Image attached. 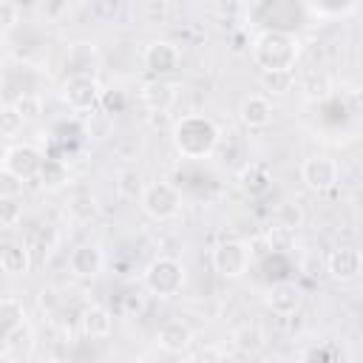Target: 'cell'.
I'll return each mask as SVG.
<instances>
[{
    "label": "cell",
    "mask_w": 363,
    "mask_h": 363,
    "mask_svg": "<svg viewBox=\"0 0 363 363\" xmlns=\"http://www.w3.org/2000/svg\"><path fill=\"white\" fill-rule=\"evenodd\" d=\"M71 213H77L82 221H88V218L96 213V201H94V196H91V193L77 196V199L71 201Z\"/></svg>",
    "instance_id": "obj_32"
},
{
    "label": "cell",
    "mask_w": 363,
    "mask_h": 363,
    "mask_svg": "<svg viewBox=\"0 0 363 363\" xmlns=\"http://www.w3.org/2000/svg\"><path fill=\"white\" fill-rule=\"evenodd\" d=\"M0 340H3L6 352L20 354V357H28V354H31V349H34V329L23 320V323H17L11 332H6Z\"/></svg>",
    "instance_id": "obj_20"
},
{
    "label": "cell",
    "mask_w": 363,
    "mask_h": 363,
    "mask_svg": "<svg viewBox=\"0 0 363 363\" xmlns=\"http://www.w3.org/2000/svg\"><path fill=\"white\" fill-rule=\"evenodd\" d=\"M26 320V309L17 298H0V337Z\"/></svg>",
    "instance_id": "obj_24"
},
{
    "label": "cell",
    "mask_w": 363,
    "mask_h": 363,
    "mask_svg": "<svg viewBox=\"0 0 363 363\" xmlns=\"http://www.w3.org/2000/svg\"><path fill=\"white\" fill-rule=\"evenodd\" d=\"M264 85L272 91H289L292 71H264Z\"/></svg>",
    "instance_id": "obj_31"
},
{
    "label": "cell",
    "mask_w": 363,
    "mask_h": 363,
    "mask_svg": "<svg viewBox=\"0 0 363 363\" xmlns=\"http://www.w3.org/2000/svg\"><path fill=\"white\" fill-rule=\"evenodd\" d=\"M40 164H43V153H40L34 145H28V142L9 147V150H6V156H3V167H6L9 173L20 176L23 182L37 179Z\"/></svg>",
    "instance_id": "obj_10"
},
{
    "label": "cell",
    "mask_w": 363,
    "mask_h": 363,
    "mask_svg": "<svg viewBox=\"0 0 363 363\" xmlns=\"http://www.w3.org/2000/svg\"><path fill=\"white\" fill-rule=\"evenodd\" d=\"M179 96V88L173 82H164V79H153L142 88V102L153 111V113H164Z\"/></svg>",
    "instance_id": "obj_16"
},
{
    "label": "cell",
    "mask_w": 363,
    "mask_h": 363,
    "mask_svg": "<svg viewBox=\"0 0 363 363\" xmlns=\"http://www.w3.org/2000/svg\"><path fill=\"white\" fill-rule=\"evenodd\" d=\"M20 23V9L11 0H0V28H14Z\"/></svg>",
    "instance_id": "obj_33"
},
{
    "label": "cell",
    "mask_w": 363,
    "mask_h": 363,
    "mask_svg": "<svg viewBox=\"0 0 363 363\" xmlns=\"http://www.w3.org/2000/svg\"><path fill=\"white\" fill-rule=\"evenodd\" d=\"M23 179L20 176H14V173H9L6 167L0 170V199H20L23 196Z\"/></svg>",
    "instance_id": "obj_27"
},
{
    "label": "cell",
    "mask_w": 363,
    "mask_h": 363,
    "mask_svg": "<svg viewBox=\"0 0 363 363\" xmlns=\"http://www.w3.org/2000/svg\"><path fill=\"white\" fill-rule=\"evenodd\" d=\"M326 269H329V275H332L335 281H340V284L357 281L360 272H363V255H360L357 247H352V244H340V247H335V250L329 252V258H326Z\"/></svg>",
    "instance_id": "obj_9"
},
{
    "label": "cell",
    "mask_w": 363,
    "mask_h": 363,
    "mask_svg": "<svg viewBox=\"0 0 363 363\" xmlns=\"http://www.w3.org/2000/svg\"><path fill=\"white\" fill-rule=\"evenodd\" d=\"M79 332H82L85 337H91V340H105V337H111V332H113V315H111L105 306L91 303V306H85L82 315H79Z\"/></svg>",
    "instance_id": "obj_13"
},
{
    "label": "cell",
    "mask_w": 363,
    "mask_h": 363,
    "mask_svg": "<svg viewBox=\"0 0 363 363\" xmlns=\"http://www.w3.org/2000/svg\"><path fill=\"white\" fill-rule=\"evenodd\" d=\"M139 204L145 216H150L153 221H170L182 210V193L170 182H153V184H145Z\"/></svg>",
    "instance_id": "obj_4"
},
{
    "label": "cell",
    "mask_w": 363,
    "mask_h": 363,
    "mask_svg": "<svg viewBox=\"0 0 363 363\" xmlns=\"http://www.w3.org/2000/svg\"><path fill=\"white\" fill-rule=\"evenodd\" d=\"M156 343H159V349L167 352V354H184V352L193 346V329H190L184 320H179V318H170V320H164V323L159 326Z\"/></svg>",
    "instance_id": "obj_11"
},
{
    "label": "cell",
    "mask_w": 363,
    "mask_h": 363,
    "mask_svg": "<svg viewBox=\"0 0 363 363\" xmlns=\"http://www.w3.org/2000/svg\"><path fill=\"white\" fill-rule=\"evenodd\" d=\"M23 125H26V119L14 105H3L0 108V136L11 139V136H17L23 130Z\"/></svg>",
    "instance_id": "obj_25"
},
{
    "label": "cell",
    "mask_w": 363,
    "mask_h": 363,
    "mask_svg": "<svg viewBox=\"0 0 363 363\" xmlns=\"http://www.w3.org/2000/svg\"><path fill=\"white\" fill-rule=\"evenodd\" d=\"M335 357H337V352L326 349V346H312V349L301 352V360H335Z\"/></svg>",
    "instance_id": "obj_34"
},
{
    "label": "cell",
    "mask_w": 363,
    "mask_h": 363,
    "mask_svg": "<svg viewBox=\"0 0 363 363\" xmlns=\"http://www.w3.org/2000/svg\"><path fill=\"white\" fill-rule=\"evenodd\" d=\"M301 179H303V184H306L312 193H326V190H332V187L337 184L340 167H337V162H335L332 156L318 153V156L303 159V164H301Z\"/></svg>",
    "instance_id": "obj_7"
},
{
    "label": "cell",
    "mask_w": 363,
    "mask_h": 363,
    "mask_svg": "<svg viewBox=\"0 0 363 363\" xmlns=\"http://www.w3.org/2000/svg\"><path fill=\"white\" fill-rule=\"evenodd\" d=\"M303 91H306V96L309 99H323V96H329V91H332V82L320 74V77H309L306 82H303Z\"/></svg>",
    "instance_id": "obj_30"
},
{
    "label": "cell",
    "mask_w": 363,
    "mask_h": 363,
    "mask_svg": "<svg viewBox=\"0 0 363 363\" xmlns=\"http://www.w3.org/2000/svg\"><path fill=\"white\" fill-rule=\"evenodd\" d=\"M102 261L105 258H102V250L96 244H79L68 255V269L77 278H94V275H99Z\"/></svg>",
    "instance_id": "obj_14"
},
{
    "label": "cell",
    "mask_w": 363,
    "mask_h": 363,
    "mask_svg": "<svg viewBox=\"0 0 363 363\" xmlns=\"http://www.w3.org/2000/svg\"><path fill=\"white\" fill-rule=\"evenodd\" d=\"M142 62L150 74L156 77H164V74H173L179 65H182V48L170 40H153L145 45L142 51Z\"/></svg>",
    "instance_id": "obj_8"
},
{
    "label": "cell",
    "mask_w": 363,
    "mask_h": 363,
    "mask_svg": "<svg viewBox=\"0 0 363 363\" xmlns=\"http://www.w3.org/2000/svg\"><path fill=\"white\" fill-rule=\"evenodd\" d=\"M303 218H306V213H303V207L298 201H281L275 207V227L278 230L292 233V230H298L303 224Z\"/></svg>",
    "instance_id": "obj_23"
},
{
    "label": "cell",
    "mask_w": 363,
    "mask_h": 363,
    "mask_svg": "<svg viewBox=\"0 0 363 363\" xmlns=\"http://www.w3.org/2000/svg\"><path fill=\"white\" fill-rule=\"evenodd\" d=\"M210 261H213V269H216L221 278H227V281H238V278L250 269V261H252V255H250V244H247V241H238V238L218 241V244L213 247Z\"/></svg>",
    "instance_id": "obj_5"
},
{
    "label": "cell",
    "mask_w": 363,
    "mask_h": 363,
    "mask_svg": "<svg viewBox=\"0 0 363 363\" xmlns=\"http://www.w3.org/2000/svg\"><path fill=\"white\" fill-rule=\"evenodd\" d=\"M190 357H193V360H224V357H227V352H224V349H216V346H207V349L193 352Z\"/></svg>",
    "instance_id": "obj_35"
},
{
    "label": "cell",
    "mask_w": 363,
    "mask_h": 363,
    "mask_svg": "<svg viewBox=\"0 0 363 363\" xmlns=\"http://www.w3.org/2000/svg\"><path fill=\"white\" fill-rule=\"evenodd\" d=\"M37 179L43 184V190H60V187H65L68 179H71L68 162L65 159H57V156H43V164L37 170Z\"/></svg>",
    "instance_id": "obj_17"
},
{
    "label": "cell",
    "mask_w": 363,
    "mask_h": 363,
    "mask_svg": "<svg viewBox=\"0 0 363 363\" xmlns=\"http://www.w3.org/2000/svg\"><path fill=\"white\" fill-rule=\"evenodd\" d=\"M14 108L23 113V119H37V116L43 113V99H40L37 94H23V96L14 102Z\"/></svg>",
    "instance_id": "obj_28"
},
{
    "label": "cell",
    "mask_w": 363,
    "mask_h": 363,
    "mask_svg": "<svg viewBox=\"0 0 363 363\" xmlns=\"http://www.w3.org/2000/svg\"><path fill=\"white\" fill-rule=\"evenodd\" d=\"M238 119H241L244 128H250V130L267 128V125L272 122V105H269V99L261 96V94L247 96V99L241 102V108H238Z\"/></svg>",
    "instance_id": "obj_15"
},
{
    "label": "cell",
    "mask_w": 363,
    "mask_h": 363,
    "mask_svg": "<svg viewBox=\"0 0 363 363\" xmlns=\"http://www.w3.org/2000/svg\"><path fill=\"white\" fill-rule=\"evenodd\" d=\"M301 303H303V292L295 281H278L267 289V306L281 318L295 315L301 309Z\"/></svg>",
    "instance_id": "obj_12"
},
{
    "label": "cell",
    "mask_w": 363,
    "mask_h": 363,
    "mask_svg": "<svg viewBox=\"0 0 363 363\" xmlns=\"http://www.w3.org/2000/svg\"><path fill=\"white\" fill-rule=\"evenodd\" d=\"M99 105H102V111H105L108 116H113V113H122V111L128 108V94H125L122 88H111V91H102V94H99Z\"/></svg>",
    "instance_id": "obj_26"
},
{
    "label": "cell",
    "mask_w": 363,
    "mask_h": 363,
    "mask_svg": "<svg viewBox=\"0 0 363 363\" xmlns=\"http://www.w3.org/2000/svg\"><path fill=\"white\" fill-rule=\"evenodd\" d=\"M233 346L244 354H255V352L264 349V332L255 323H244L233 332Z\"/></svg>",
    "instance_id": "obj_22"
},
{
    "label": "cell",
    "mask_w": 363,
    "mask_h": 363,
    "mask_svg": "<svg viewBox=\"0 0 363 363\" xmlns=\"http://www.w3.org/2000/svg\"><path fill=\"white\" fill-rule=\"evenodd\" d=\"M31 250L26 244H3L0 247V269L6 275H26L31 269Z\"/></svg>",
    "instance_id": "obj_18"
},
{
    "label": "cell",
    "mask_w": 363,
    "mask_h": 363,
    "mask_svg": "<svg viewBox=\"0 0 363 363\" xmlns=\"http://www.w3.org/2000/svg\"><path fill=\"white\" fill-rule=\"evenodd\" d=\"M20 218H23V210H20V199H0V224H6V227H14Z\"/></svg>",
    "instance_id": "obj_29"
},
{
    "label": "cell",
    "mask_w": 363,
    "mask_h": 363,
    "mask_svg": "<svg viewBox=\"0 0 363 363\" xmlns=\"http://www.w3.org/2000/svg\"><path fill=\"white\" fill-rule=\"evenodd\" d=\"M218 128L210 116L187 113L173 125V147L184 159H207L218 145Z\"/></svg>",
    "instance_id": "obj_1"
},
{
    "label": "cell",
    "mask_w": 363,
    "mask_h": 363,
    "mask_svg": "<svg viewBox=\"0 0 363 363\" xmlns=\"http://www.w3.org/2000/svg\"><path fill=\"white\" fill-rule=\"evenodd\" d=\"M145 286L150 289V295L156 298H176L184 286V267L179 258L170 255H159L147 264L145 269Z\"/></svg>",
    "instance_id": "obj_3"
},
{
    "label": "cell",
    "mask_w": 363,
    "mask_h": 363,
    "mask_svg": "<svg viewBox=\"0 0 363 363\" xmlns=\"http://www.w3.org/2000/svg\"><path fill=\"white\" fill-rule=\"evenodd\" d=\"M301 45L286 31H264L252 43V60L264 71H292L298 62Z\"/></svg>",
    "instance_id": "obj_2"
},
{
    "label": "cell",
    "mask_w": 363,
    "mask_h": 363,
    "mask_svg": "<svg viewBox=\"0 0 363 363\" xmlns=\"http://www.w3.org/2000/svg\"><path fill=\"white\" fill-rule=\"evenodd\" d=\"M142 190H145V176H142V170H136V167H122V170L116 173V193H119L122 199L139 201Z\"/></svg>",
    "instance_id": "obj_21"
},
{
    "label": "cell",
    "mask_w": 363,
    "mask_h": 363,
    "mask_svg": "<svg viewBox=\"0 0 363 363\" xmlns=\"http://www.w3.org/2000/svg\"><path fill=\"white\" fill-rule=\"evenodd\" d=\"M269 182H272L269 170H267L264 164H258V162H250V164L238 173V184H241V190H244L247 196H264V193L269 190Z\"/></svg>",
    "instance_id": "obj_19"
},
{
    "label": "cell",
    "mask_w": 363,
    "mask_h": 363,
    "mask_svg": "<svg viewBox=\"0 0 363 363\" xmlns=\"http://www.w3.org/2000/svg\"><path fill=\"white\" fill-rule=\"evenodd\" d=\"M99 94L102 88L91 74H71L62 85V99L74 113H94V108L99 105Z\"/></svg>",
    "instance_id": "obj_6"
}]
</instances>
